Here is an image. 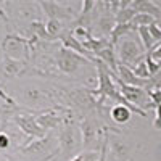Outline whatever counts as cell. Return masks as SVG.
Segmentation results:
<instances>
[{"instance_id":"9","label":"cell","mask_w":161,"mask_h":161,"mask_svg":"<svg viewBox=\"0 0 161 161\" xmlns=\"http://www.w3.org/2000/svg\"><path fill=\"white\" fill-rule=\"evenodd\" d=\"M26 136H28L31 140L34 139H42L47 136V132L39 126L37 119H36V113H23V114H18L11 119Z\"/></svg>"},{"instance_id":"22","label":"cell","mask_w":161,"mask_h":161,"mask_svg":"<svg viewBox=\"0 0 161 161\" xmlns=\"http://www.w3.org/2000/svg\"><path fill=\"white\" fill-rule=\"evenodd\" d=\"M0 130H2V116H0Z\"/></svg>"},{"instance_id":"7","label":"cell","mask_w":161,"mask_h":161,"mask_svg":"<svg viewBox=\"0 0 161 161\" xmlns=\"http://www.w3.org/2000/svg\"><path fill=\"white\" fill-rule=\"evenodd\" d=\"M106 136H108V159L106 161H130V159H134L132 158L134 148L126 140L123 132L116 134V132L106 130Z\"/></svg>"},{"instance_id":"21","label":"cell","mask_w":161,"mask_h":161,"mask_svg":"<svg viewBox=\"0 0 161 161\" xmlns=\"http://www.w3.org/2000/svg\"><path fill=\"white\" fill-rule=\"evenodd\" d=\"M156 155H158V156L161 158V143L158 145V148H156Z\"/></svg>"},{"instance_id":"13","label":"cell","mask_w":161,"mask_h":161,"mask_svg":"<svg viewBox=\"0 0 161 161\" xmlns=\"http://www.w3.org/2000/svg\"><path fill=\"white\" fill-rule=\"evenodd\" d=\"M136 15H137V11L129 5L127 8H123V10H119L116 13V16H114L116 18V24H130Z\"/></svg>"},{"instance_id":"23","label":"cell","mask_w":161,"mask_h":161,"mask_svg":"<svg viewBox=\"0 0 161 161\" xmlns=\"http://www.w3.org/2000/svg\"><path fill=\"white\" fill-rule=\"evenodd\" d=\"M7 161H15V159H13V158H11V156H10V158H8V159H7Z\"/></svg>"},{"instance_id":"25","label":"cell","mask_w":161,"mask_h":161,"mask_svg":"<svg viewBox=\"0 0 161 161\" xmlns=\"http://www.w3.org/2000/svg\"><path fill=\"white\" fill-rule=\"evenodd\" d=\"M130 161H134V159H130Z\"/></svg>"},{"instance_id":"20","label":"cell","mask_w":161,"mask_h":161,"mask_svg":"<svg viewBox=\"0 0 161 161\" xmlns=\"http://www.w3.org/2000/svg\"><path fill=\"white\" fill-rule=\"evenodd\" d=\"M45 161H66V159L63 158V155H61V150L58 148L57 152H53V153H52V155H50V156H48Z\"/></svg>"},{"instance_id":"14","label":"cell","mask_w":161,"mask_h":161,"mask_svg":"<svg viewBox=\"0 0 161 161\" xmlns=\"http://www.w3.org/2000/svg\"><path fill=\"white\" fill-rule=\"evenodd\" d=\"M132 71H134V74H136L137 77H140V79H145V80H148L150 77H152V74H150V69H148V64H147V61L143 60L142 63H139L136 68H132Z\"/></svg>"},{"instance_id":"19","label":"cell","mask_w":161,"mask_h":161,"mask_svg":"<svg viewBox=\"0 0 161 161\" xmlns=\"http://www.w3.org/2000/svg\"><path fill=\"white\" fill-rule=\"evenodd\" d=\"M153 129L161 130V103L155 106V119H153Z\"/></svg>"},{"instance_id":"11","label":"cell","mask_w":161,"mask_h":161,"mask_svg":"<svg viewBox=\"0 0 161 161\" xmlns=\"http://www.w3.org/2000/svg\"><path fill=\"white\" fill-rule=\"evenodd\" d=\"M132 118V110L127 105H114L111 108V121L116 126L127 124Z\"/></svg>"},{"instance_id":"24","label":"cell","mask_w":161,"mask_h":161,"mask_svg":"<svg viewBox=\"0 0 161 161\" xmlns=\"http://www.w3.org/2000/svg\"><path fill=\"white\" fill-rule=\"evenodd\" d=\"M7 159H8V158H7ZM7 159H0V161H7Z\"/></svg>"},{"instance_id":"2","label":"cell","mask_w":161,"mask_h":161,"mask_svg":"<svg viewBox=\"0 0 161 161\" xmlns=\"http://www.w3.org/2000/svg\"><path fill=\"white\" fill-rule=\"evenodd\" d=\"M55 61H57V74L58 77H73V79H80V73L86 68H93V64L90 60H87L86 57L79 55V53L60 47L57 55H55Z\"/></svg>"},{"instance_id":"1","label":"cell","mask_w":161,"mask_h":161,"mask_svg":"<svg viewBox=\"0 0 161 161\" xmlns=\"http://www.w3.org/2000/svg\"><path fill=\"white\" fill-rule=\"evenodd\" d=\"M79 123L80 121L76 116L68 118L60 126V129L57 132L58 142H60V150L66 161L73 159L76 155L82 152V134H80Z\"/></svg>"},{"instance_id":"12","label":"cell","mask_w":161,"mask_h":161,"mask_svg":"<svg viewBox=\"0 0 161 161\" xmlns=\"http://www.w3.org/2000/svg\"><path fill=\"white\" fill-rule=\"evenodd\" d=\"M155 23H156V19H155L153 16L147 15V13H137V15L134 16L130 26H132L136 31H139L140 28H148V26H152V24H155Z\"/></svg>"},{"instance_id":"17","label":"cell","mask_w":161,"mask_h":161,"mask_svg":"<svg viewBox=\"0 0 161 161\" xmlns=\"http://www.w3.org/2000/svg\"><path fill=\"white\" fill-rule=\"evenodd\" d=\"M148 31H150V34H152V37H153V40H155V44L158 45V44H161V28L155 23V24H152V26H148Z\"/></svg>"},{"instance_id":"10","label":"cell","mask_w":161,"mask_h":161,"mask_svg":"<svg viewBox=\"0 0 161 161\" xmlns=\"http://www.w3.org/2000/svg\"><path fill=\"white\" fill-rule=\"evenodd\" d=\"M130 7L137 13H147L153 16L156 21L161 19V7L155 0H136V2H130Z\"/></svg>"},{"instance_id":"3","label":"cell","mask_w":161,"mask_h":161,"mask_svg":"<svg viewBox=\"0 0 161 161\" xmlns=\"http://www.w3.org/2000/svg\"><path fill=\"white\" fill-rule=\"evenodd\" d=\"M114 48H116L119 63L124 66H129L130 69L136 68L139 63H142L147 57V50L142 45V40L137 31H132L127 36H124L114 45Z\"/></svg>"},{"instance_id":"5","label":"cell","mask_w":161,"mask_h":161,"mask_svg":"<svg viewBox=\"0 0 161 161\" xmlns=\"http://www.w3.org/2000/svg\"><path fill=\"white\" fill-rule=\"evenodd\" d=\"M60 148V142L57 134H47L42 139H34L28 142L24 147L18 148V153L26 158V159H39L45 161L53 152H57Z\"/></svg>"},{"instance_id":"6","label":"cell","mask_w":161,"mask_h":161,"mask_svg":"<svg viewBox=\"0 0 161 161\" xmlns=\"http://www.w3.org/2000/svg\"><path fill=\"white\" fill-rule=\"evenodd\" d=\"M42 13L48 18V19H58L61 23H68L71 24L77 16H79V10L74 8L76 3H69V2H48V0H40L39 2Z\"/></svg>"},{"instance_id":"16","label":"cell","mask_w":161,"mask_h":161,"mask_svg":"<svg viewBox=\"0 0 161 161\" xmlns=\"http://www.w3.org/2000/svg\"><path fill=\"white\" fill-rule=\"evenodd\" d=\"M10 147H11V139H10V136H8V134L7 132H0V152H7L8 148H10Z\"/></svg>"},{"instance_id":"8","label":"cell","mask_w":161,"mask_h":161,"mask_svg":"<svg viewBox=\"0 0 161 161\" xmlns=\"http://www.w3.org/2000/svg\"><path fill=\"white\" fill-rule=\"evenodd\" d=\"M23 76H32V64L26 61H18L11 58H3L0 61V80L16 79Z\"/></svg>"},{"instance_id":"18","label":"cell","mask_w":161,"mask_h":161,"mask_svg":"<svg viewBox=\"0 0 161 161\" xmlns=\"http://www.w3.org/2000/svg\"><path fill=\"white\" fill-rule=\"evenodd\" d=\"M147 55H148L155 63H158L159 66H161V44H158L152 52H148V53H147Z\"/></svg>"},{"instance_id":"15","label":"cell","mask_w":161,"mask_h":161,"mask_svg":"<svg viewBox=\"0 0 161 161\" xmlns=\"http://www.w3.org/2000/svg\"><path fill=\"white\" fill-rule=\"evenodd\" d=\"M69 161H100V153L98 152H87L82 150L79 155H76L73 159Z\"/></svg>"},{"instance_id":"4","label":"cell","mask_w":161,"mask_h":161,"mask_svg":"<svg viewBox=\"0 0 161 161\" xmlns=\"http://www.w3.org/2000/svg\"><path fill=\"white\" fill-rule=\"evenodd\" d=\"M0 48L3 52V58H11V60L31 63L32 47H31L29 39H26V37H23L16 32H7L2 37Z\"/></svg>"}]
</instances>
